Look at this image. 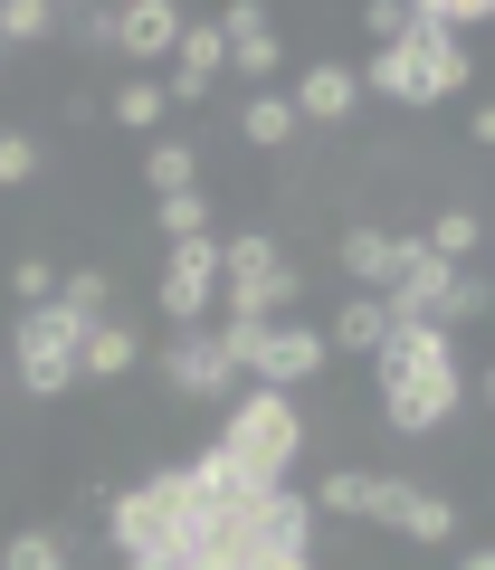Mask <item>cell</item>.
<instances>
[{"instance_id": "d6a6232c", "label": "cell", "mask_w": 495, "mask_h": 570, "mask_svg": "<svg viewBox=\"0 0 495 570\" xmlns=\"http://www.w3.org/2000/svg\"><path fill=\"white\" fill-rule=\"evenodd\" d=\"M467 134H476V142L495 153V105H476V115H467Z\"/></svg>"}, {"instance_id": "4dcf8cb0", "label": "cell", "mask_w": 495, "mask_h": 570, "mask_svg": "<svg viewBox=\"0 0 495 570\" xmlns=\"http://www.w3.org/2000/svg\"><path fill=\"white\" fill-rule=\"evenodd\" d=\"M362 29H371V39H381V48H391L400 29H410V0H371V10H362Z\"/></svg>"}, {"instance_id": "603a6c76", "label": "cell", "mask_w": 495, "mask_h": 570, "mask_svg": "<svg viewBox=\"0 0 495 570\" xmlns=\"http://www.w3.org/2000/svg\"><path fill=\"white\" fill-rule=\"evenodd\" d=\"M67 10H48V0H0V48H29V39H48Z\"/></svg>"}, {"instance_id": "5bb4252c", "label": "cell", "mask_w": 495, "mask_h": 570, "mask_svg": "<svg viewBox=\"0 0 495 570\" xmlns=\"http://www.w3.org/2000/svg\"><path fill=\"white\" fill-rule=\"evenodd\" d=\"M220 67H229V29L220 20H191L182 29V58H172V105H201Z\"/></svg>"}, {"instance_id": "1f68e13d", "label": "cell", "mask_w": 495, "mask_h": 570, "mask_svg": "<svg viewBox=\"0 0 495 570\" xmlns=\"http://www.w3.org/2000/svg\"><path fill=\"white\" fill-rule=\"evenodd\" d=\"M220 29H229V39H248V29H276V20H268V0H229Z\"/></svg>"}, {"instance_id": "30bf717a", "label": "cell", "mask_w": 495, "mask_h": 570, "mask_svg": "<svg viewBox=\"0 0 495 570\" xmlns=\"http://www.w3.org/2000/svg\"><path fill=\"white\" fill-rule=\"evenodd\" d=\"M163 381L182 390V400H239V352H229V333L220 324H201V333H172L163 343Z\"/></svg>"}, {"instance_id": "ffe728a7", "label": "cell", "mask_w": 495, "mask_h": 570, "mask_svg": "<svg viewBox=\"0 0 495 570\" xmlns=\"http://www.w3.org/2000/svg\"><path fill=\"white\" fill-rule=\"evenodd\" d=\"M144 181H153V200H172V190H201V153H191L182 134H163L144 153Z\"/></svg>"}, {"instance_id": "cb8c5ba5", "label": "cell", "mask_w": 495, "mask_h": 570, "mask_svg": "<svg viewBox=\"0 0 495 570\" xmlns=\"http://www.w3.org/2000/svg\"><path fill=\"white\" fill-rule=\"evenodd\" d=\"M58 266H48V257H20V266H10V295H20V314H39V305H58Z\"/></svg>"}, {"instance_id": "ac0fdd59", "label": "cell", "mask_w": 495, "mask_h": 570, "mask_svg": "<svg viewBox=\"0 0 495 570\" xmlns=\"http://www.w3.org/2000/svg\"><path fill=\"white\" fill-rule=\"evenodd\" d=\"M105 115H115L124 134H153V124L172 115V86H163V77H124L115 96H105Z\"/></svg>"}, {"instance_id": "4fadbf2b", "label": "cell", "mask_w": 495, "mask_h": 570, "mask_svg": "<svg viewBox=\"0 0 495 570\" xmlns=\"http://www.w3.org/2000/svg\"><path fill=\"white\" fill-rule=\"evenodd\" d=\"M410 257H419V238H391V228H343V276L371 285V295H391Z\"/></svg>"}, {"instance_id": "836d02e7", "label": "cell", "mask_w": 495, "mask_h": 570, "mask_svg": "<svg viewBox=\"0 0 495 570\" xmlns=\"http://www.w3.org/2000/svg\"><path fill=\"white\" fill-rule=\"evenodd\" d=\"M457 570H495V542H476V551H457Z\"/></svg>"}, {"instance_id": "7a4b0ae2", "label": "cell", "mask_w": 495, "mask_h": 570, "mask_svg": "<svg viewBox=\"0 0 495 570\" xmlns=\"http://www.w3.org/2000/svg\"><path fill=\"white\" fill-rule=\"evenodd\" d=\"M371 381H381V419L400 438H429V428L457 419V333L438 324H391V343L371 352Z\"/></svg>"}, {"instance_id": "ba28073f", "label": "cell", "mask_w": 495, "mask_h": 570, "mask_svg": "<svg viewBox=\"0 0 495 570\" xmlns=\"http://www.w3.org/2000/svg\"><path fill=\"white\" fill-rule=\"evenodd\" d=\"M220 333H229V352H239V371L258 390H305L314 371L333 362L324 324H229V314H220Z\"/></svg>"}, {"instance_id": "484cf974", "label": "cell", "mask_w": 495, "mask_h": 570, "mask_svg": "<svg viewBox=\"0 0 495 570\" xmlns=\"http://www.w3.org/2000/svg\"><path fill=\"white\" fill-rule=\"evenodd\" d=\"M58 305H67V314H86V324H105V305H115V285H105L96 266H77V276L58 285Z\"/></svg>"}, {"instance_id": "52a82bcc", "label": "cell", "mask_w": 495, "mask_h": 570, "mask_svg": "<svg viewBox=\"0 0 495 570\" xmlns=\"http://www.w3.org/2000/svg\"><path fill=\"white\" fill-rule=\"evenodd\" d=\"M220 266H229V295H220L229 324H287V305H295L305 276H295V257L276 238H229Z\"/></svg>"}, {"instance_id": "6da1fadb", "label": "cell", "mask_w": 495, "mask_h": 570, "mask_svg": "<svg viewBox=\"0 0 495 570\" xmlns=\"http://www.w3.org/2000/svg\"><path fill=\"white\" fill-rule=\"evenodd\" d=\"M105 532L124 570H314V504L258 485L220 448L115 494Z\"/></svg>"}, {"instance_id": "2e32d148", "label": "cell", "mask_w": 495, "mask_h": 570, "mask_svg": "<svg viewBox=\"0 0 495 570\" xmlns=\"http://www.w3.org/2000/svg\"><path fill=\"white\" fill-rule=\"evenodd\" d=\"M324 343H333V352H362V362H371V352L391 343V295H352V305L324 324Z\"/></svg>"}, {"instance_id": "8992f818", "label": "cell", "mask_w": 495, "mask_h": 570, "mask_svg": "<svg viewBox=\"0 0 495 570\" xmlns=\"http://www.w3.org/2000/svg\"><path fill=\"white\" fill-rule=\"evenodd\" d=\"M86 314H67V305H39V314H20L10 324V362H20V390L29 400H67V390L86 381Z\"/></svg>"}, {"instance_id": "9a60e30c", "label": "cell", "mask_w": 495, "mask_h": 570, "mask_svg": "<svg viewBox=\"0 0 495 570\" xmlns=\"http://www.w3.org/2000/svg\"><path fill=\"white\" fill-rule=\"evenodd\" d=\"M352 105H362V77H352V67H305V77H295V115L305 124H352Z\"/></svg>"}, {"instance_id": "f1b7e54d", "label": "cell", "mask_w": 495, "mask_h": 570, "mask_svg": "<svg viewBox=\"0 0 495 570\" xmlns=\"http://www.w3.org/2000/svg\"><path fill=\"white\" fill-rule=\"evenodd\" d=\"M419 20H438L448 39H467L476 20H495V0H419Z\"/></svg>"}, {"instance_id": "d6986e66", "label": "cell", "mask_w": 495, "mask_h": 570, "mask_svg": "<svg viewBox=\"0 0 495 570\" xmlns=\"http://www.w3.org/2000/svg\"><path fill=\"white\" fill-rule=\"evenodd\" d=\"M134 362H144V333L134 324H96L86 333V381H124Z\"/></svg>"}, {"instance_id": "d4e9b609", "label": "cell", "mask_w": 495, "mask_h": 570, "mask_svg": "<svg viewBox=\"0 0 495 570\" xmlns=\"http://www.w3.org/2000/svg\"><path fill=\"white\" fill-rule=\"evenodd\" d=\"M476 238H486V219H476V209H438V228H429V247H438L448 266H467Z\"/></svg>"}, {"instance_id": "83f0119b", "label": "cell", "mask_w": 495, "mask_h": 570, "mask_svg": "<svg viewBox=\"0 0 495 570\" xmlns=\"http://www.w3.org/2000/svg\"><path fill=\"white\" fill-rule=\"evenodd\" d=\"M20 181H39V142L20 124H0V190H20Z\"/></svg>"}, {"instance_id": "9c48e42d", "label": "cell", "mask_w": 495, "mask_h": 570, "mask_svg": "<svg viewBox=\"0 0 495 570\" xmlns=\"http://www.w3.org/2000/svg\"><path fill=\"white\" fill-rule=\"evenodd\" d=\"M220 295H229V266H220V238H191L163 257V285H153V305H163L172 333H201L220 324Z\"/></svg>"}, {"instance_id": "277c9868", "label": "cell", "mask_w": 495, "mask_h": 570, "mask_svg": "<svg viewBox=\"0 0 495 570\" xmlns=\"http://www.w3.org/2000/svg\"><path fill=\"white\" fill-rule=\"evenodd\" d=\"M314 504H324V513H352V523H391V532H410V542H457V504H448V494L410 485V475H381V466L324 475Z\"/></svg>"}, {"instance_id": "4316f807", "label": "cell", "mask_w": 495, "mask_h": 570, "mask_svg": "<svg viewBox=\"0 0 495 570\" xmlns=\"http://www.w3.org/2000/svg\"><path fill=\"white\" fill-rule=\"evenodd\" d=\"M486 305H495V285H486V276H457V285H448V305H438V333L476 324V314H486Z\"/></svg>"}, {"instance_id": "3957f363", "label": "cell", "mask_w": 495, "mask_h": 570, "mask_svg": "<svg viewBox=\"0 0 495 570\" xmlns=\"http://www.w3.org/2000/svg\"><path fill=\"white\" fill-rule=\"evenodd\" d=\"M457 86H467V39H448L438 20H419V0H410V29H400L391 48H371L362 96H391V105H448Z\"/></svg>"}, {"instance_id": "5b68a950", "label": "cell", "mask_w": 495, "mask_h": 570, "mask_svg": "<svg viewBox=\"0 0 495 570\" xmlns=\"http://www.w3.org/2000/svg\"><path fill=\"white\" fill-rule=\"evenodd\" d=\"M295 448H305V419H295V400H287V390H258V381H248L239 400H229L220 456H229V466H248L258 485H287Z\"/></svg>"}, {"instance_id": "e0dca14e", "label": "cell", "mask_w": 495, "mask_h": 570, "mask_svg": "<svg viewBox=\"0 0 495 570\" xmlns=\"http://www.w3.org/2000/svg\"><path fill=\"white\" fill-rule=\"evenodd\" d=\"M239 134L258 142V153H276V142L305 134V115H295V96H276V86H268V96H248V105H239Z\"/></svg>"}, {"instance_id": "f546056e", "label": "cell", "mask_w": 495, "mask_h": 570, "mask_svg": "<svg viewBox=\"0 0 495 570\" xmlns=\"http://www.w3.org/2000/svg\"><path fill=\"white\" fill-rule=\"evenodd\" d=\"M229 67H239V77H268V67H276V29H248V39H229Z\"/></svg>"}, {"instance_id": "44dd1931", "label": "cell", "mask_w": 495, "mask_h": 570, "mask_svg": "<svg viewBox=\"0 0 495 570\" xmlns=\"http://www.w3.org/2000/svg\"><path fill=\"white\" fill-rule=\"evenodd\" d=\"M0 570H77V561H67V532H39V523H29V532H10Z\"/></svg>"}, {"instance_id": "e575fe53", "label": "cell", "mask_w": 495, "mask_h": 570, "mask_svg": "<svg viewBox=\"0 0 495 570\" xmlns=\"http://www.w3.org/2000/svg\"><path fill=\"white\" fill-rule=\"evenodd\" d=\"M486 400H495V371H486Z\"/></svg>"}, {"instance_id": "7c38bea8", "label": "cell", "mask_w": 495, "mask_h": 570, "mask_svg": "<svg viewBox=\"0 0 495 570\" xmlns=\"http://www.w3.org/2000/svg\"><path fill=\"white\" fill-rule=\"evenodd\" d=\"M457 276H467V266H448L429 238H419V257L400 266V285H391V324H438V305H448Z\"/></svg>"}, {"instance_id": "8fae6325", "label": "cell", "mask_w": 495, "mask_h": 570, "mask_svg": "<svg viewBox=\"0 0 495 570\" xmlns=\"http://www.w3.org/2000/svg\"><path fill=\"white\" fill-rule=\"evenodd\" d=\"M182 10H172V0H124V10H96V20H86V39H105V48H124V58H182Z\"/></svg>"}, {"instance_id": "7402d4cb", "label": "cell", "mask_w": 495, "mask_h": 570, "mask_svg": "<svg viewBox=\"0 0 495 570\" xmlns=\"http://www.w3.org/2000/svg\"><path fill=\"white\" fill-rule=\"evenodd\" d=\"M153 228H163L172 247H191V238H210V190H172V200L153 209Z\"/></svg>"}]
</instances>
